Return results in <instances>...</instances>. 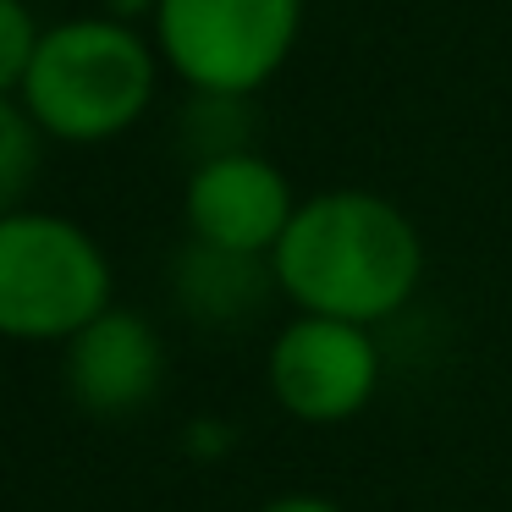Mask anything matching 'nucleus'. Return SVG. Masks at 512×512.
<instances>
[{
	"mask_svg": "<svg viewBox=\"0 0 512 512\" xmlns=\"http://www.w3.org/2000/svg\"><path fill=\"white\" fill-rule=\"evenodd\" d=\"M270 270L303 314L375 325L413 298L424 248L413 221L391 199L336 188L298 204L270 254Z\"/></svg>",
	"mask_w": 512,
	"mask_h": 512,
	"instance_id": "nucleus-1",
	"label": "nucleus"
},
{
	"mask_svg": "<svg viewBox=\"0 0 512 512\" xmlns=\"http://www.w3.org/2000/svg\"><path fill=\"white\" fill-rule=\"evenodd\" d=\"M160 50L116 17H72L39 34L28 67L23 111L61 144H105L122 138L155 100Z\"/></svg>",
	"mask_w": 512,
	"mask_h": 512,
	"instance_id": "nucleus-2",
	"label": "nucleus"
},
{
	"mask_svg": "<svg viewBox=\"0 0 512 512\" xmlns=\"http://www.w3.org/2000/svg\"><path fill=\"white\" fill-rule=\"evenodd\" d=\"M111 309V265L67 215H0V336L72 342Z\"/></svg>",
	"mask_w": 512,
	"mask_h": 512,
	"instance_id": "nucleus-3",
	"label": "nucleus"
},
{
	"mask_svg": "<svg viewBox=\"0 0 512 512\" xmlns=\"http://www.w3.org/2000/svg\"><path fill=\"white\" fill-rule=\"evenodd\" d=\"M303 0H155V50L193 94L248 100L287 67Z\"/></svg>",
	"mask_w": 512,
	"mask_h": 512,
	"instance_id": "nucleus-4",
	"label": "nucleus"
},
{
	"mask_svg": "<svg viewBox=\"0 0 512 512\" xmlns=\"http://www.w3.org/2000/svg\"><path fill=\"white\" fill-rule=\"evenodd\" d=\"M380 380V353L364 325L303 314L270 347V391L287 413L309 424H336L369 402Z\"/></svg>",
	"mask_w": 512,
	"mask_h": 512,
	"instance_id": "nucleus-5",
	"label": "nucleus"
},
{
	"mask_svg": "<svg viewBox=\"0 0 512 512\" xmlns=\"http://www.w3.org/2000/svg\"><path fill=\"white\" fill-rule=\"evenodd\" d=\"M182 210H188L193 243L221 248V254L265 259V254H276L298 204H292L287 177L265 155L232 149V155H210L193 166Z\"/></svg>",
	"mask_w": 512,
	"mask_h": 512,
	"instance_id": "nucleus-6",
	"label": "nucleus"
},
{
	"mask_svg": "<svg viewBox=\"0 0 512 512\" xmlns=\"http://www.w3.org/2000/svg\"><path fill=\"white\" fill-rule=\"evenodd\" d=\"M160 375H166V353L149 320L127 309H105L67 342V386L89 413H133L155 397Z\"/></svg>",
	"mask_w": 512,
	"mask_h": 512,
	"instance_id": "nucleus-7",
	"label": "nucleus"
},
{
	"mask_svg": "<svg viewBox=\"0 0 512 512\" xmlns=\"http://www.w3.org/2000/svg\"><path fill=\"white\" fill-rule=\"evenodd\" d=\"M177 287L199 320H243L265 298V265L248 254H221V248L193 243L177 265Z\"/></svg>",
	"mask_w": 512,
	"mask_h": 512,
	"instance_id": "nucleus-8",
	"label": "nucleus"
},
{
	"mask_svg": "<svg viewBox=\"0 0 512 512\" xmlns=\"http://www.w3.org/2000/svg\"><path fill=\"white\" fill-rule=\"evenodd\" d=\"M39 127L23 100H0V215H12L39 171Z\"/></svg>",
	"mask_w": 512,
	"mask_h": 512,
	"instance_id": "nucleus-9",
	"label": "nucleus"
},
{
	"mask_svg": "<svg viewBox=\"0 0 512 512\" xmlns=\"http://www.w3.org/2000/svg\"><path fill=\"white\" fill-rule=\"evenodd\" d=\"M45 28L34 23L28 0H0V100H17L28 67H34V50Z\"/></svg>",
	"mask_w": 512,
	"mask_h": 512,
	"instance_id": "nucleus-10",
	"label": "nucleus"
},
{
	"mask_svg": "<svg viewBox=\"0 0 512 512\" xmlns=\"http://www.w3.org/2000/svg\"><path fill=\"white\" fill-rule=\"evenodd\" d=\"M259 512H342V507H331V501H320V496H281Z\"/></svg>",
	"mask_w": 512,
	"mask_h": 512,
	"instance_id": "nucleus-11",
	"label": "nucleus"
}]
</instances>
